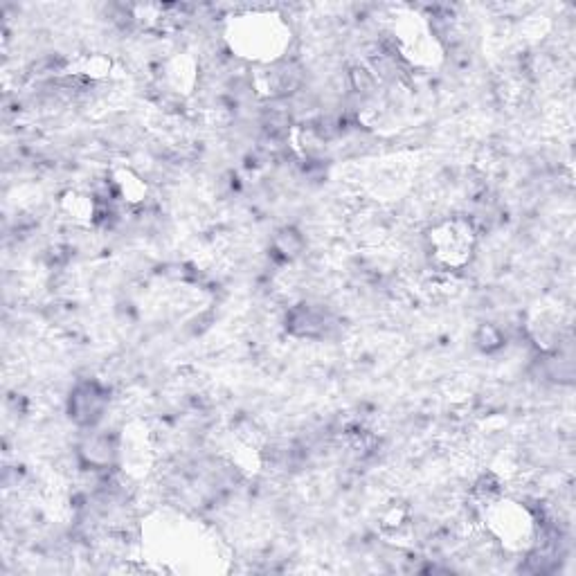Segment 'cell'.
I'll list each match as a JSON object with an SVG mask.
<instances>
[{
	"label": "cell",
	"mask_w": 576,
	"mask_h": 576,
	"mask_svg": "<svg viewBox=\"0 0 576 576\" xmlns=\"http://www.w3.org/2000/svg\"><path fill=\"white\" fill-rule=\"evenodd\" d=\"M79 457L84 459L88 466H93L95 471H99V468H108L117 457L115 439L111 435L88 437L84 444L79 446Z\"/></svg>",
	"instance_id": "cell-2"
},
{
	"label": "cell",
	"mask_w": 576,
	"mask_h": 576,
	"mask_svg": "<svg viewBox=\"0 0 576 576\" xmlns=\"http://www.w3.org/2000/svg\"><path fill=\"white\" fill-rule=\"evenodd\" d=\"M108 405V392L97 381H81L68 396V417L77 426L93 428L102 421Z\"/></svg>",
	"instance_id": "cell-1"
}]
</instances>
